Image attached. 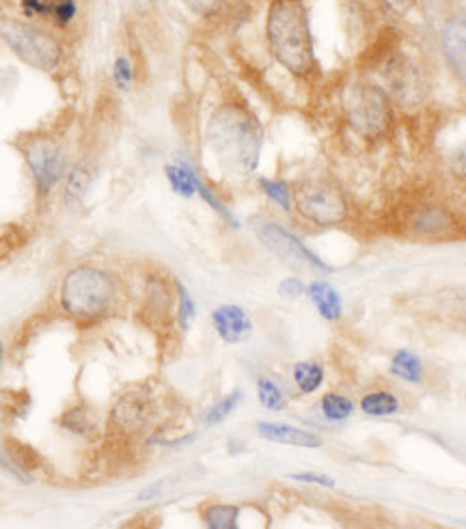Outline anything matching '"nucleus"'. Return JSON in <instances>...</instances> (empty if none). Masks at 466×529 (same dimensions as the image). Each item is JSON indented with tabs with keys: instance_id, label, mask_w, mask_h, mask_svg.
Here are the masks:
<instances>
[{
	"instance_id": "obj_15",
	"label": "nucleus",
	"mask_w": 466,
	"mask_h": 529,
	"mask_svg": "<svg viewBox=\"0 0 466 529\" xmlns=\"http://www.w3.org/2000/svg\"><path fill=\"white\" fill-rule=\"evenodd\" d=\"M164 176H167V182L173 193L179 195L182 199H193L197 195L199 171L190 165L186 158H175V162L164 167Z\"/></svg>"
},
{
	"instance_id": "obj_6",
	"label": "nucleus",
	"mask_w": 466,
	"mask_h": 529,
	"mask_svg": "<svg viewBox=\"0 0 466 529\" xmlns=\"http://www.w3.org/2000/svg\"><path fill=\"white\" fill-rule=\"evenodd\" d=\"M346 115L350 128L363 141L384 139L393 128V104L384 89L375 84H357L346 95Z\"/></svg>"
},
{
	"instance_id": "obj_9",
	"label": "nucleus",
	"mask_w": 466,
	"mask_h": 529,
	"mask_svg": "<svg viewBox=\"0 0 466 529\" xmlns=\"http://www.w3.org/2000/svg\"><path fill=\"white\" fill-rule=\"evenodd\" d=\"M156 415V402L150 389L136 387L125 391L119 400L115 402L113 412H110V426L119 435L132 437L141 435L142 430H147V426L153 421Z\"/></svg>"
},
{
	"instance_id": "obj_19",
	"label": "nucleus",
	"mask_w": 466,
	"mask_h": 529,
	"mask_svg": "<svg viewBox=\"0 0 466 529\" xmlns=\"http://www.w3.org/2000/svg\"><path fill=\"white\" fill-rule=\"evenodd\" d=\"M291 377H294V383L296 387L303 395H311L315 394L317 389L324 385V368H322L317 361H300L294 365V372H291Z\"/></svg>"
},
{
	"instance_id": "obj_35",
	"label": "nucleus",
	"mask_w": 466,
	"mask_h": 529,
	"mask_svg": "<svg viewBox=\"0 0 466 529\" xmlns=\"http://www.w3.org/2000/svg\"><path fill=\"white\" fill-rule=\"evenodd\" d=\"M449 167H452V173L455 178L466 179V145L460 147V150L453 153Z\"/></svg>"
},
{
	"instance_id": "obj_16",
	"label": "nucleus",
	"mask_w": 466,
	"mask_h": 529,
	"mask_svg": "<svg viewBox=\"0 0 466 529\" xmlns=\"http://www.w3.org/2000/svg\"><path fill=\"white\" fill-rule=\"evenodd\" d=\"M173 307V294L168 290V283L164 279L151 277L147 282L145 290V307H142V314L150 316L151 322H164L171 316Z\"/></svg>"
},
{
	"instance_id": "obj_34",
	"label": "nucleus",
	"mask_w": 466,
	"mask_h": 529,
	"mask_svg": "<svg viewBox=\"0 0 466 529\" xmlns=\"http://www.w3.org/2000/svg\"><path fill=\"white\" fill-rule=\"evenodd\" d=\"M306 292V285L296 277H288L279 283V294L285 296V299H298Z\"/></svg>"
},
{
	"instance_id": "obj_36",
	"label": "nucleus",
	"mask_w": 466,
	"mask_h": 529,
	"mask_svg": "<svg viewBox=\"0 0 466 529\" xmlns=\"http://www.w3.org/2000/svg\"><path fill=\"white\" fill-rule=\"evenodd\" d=\"M380 3H383L384 7L389 9L391 13H395V15H406L408 12H410L412 7H415L417 0H380Z\"/></svg>"
},
{
	"instance_id": "obj_2",
	"label": "nucleus",
	"mask_w": 466,
	"mask_h": 529,
	"mask_svg": "<svg viewBox=\"0 0 466 529\" xmlns=\"http://www.w3.org/2000/svg\"><path fill=\"white\" fill-rule=\"evenodd\" d=\"M266 41L272 59L296 78L315 72V46L305 0H270Z\"/></svg>"
},
{
	"instance_id": "obj_20",
	"label": "nucleus",
	"mask_w": 466,
	"mask_h": 529,
	"mask_svg": "<svg viewBox=\"0 0 466 529\" xmlns=\"http://www.w3.org/2000/svg\"><path fill=\"white\" fill-rule=\"evenodd\" d=\"M201 518L210 529H237L240 507L233 504H211L201 512Z\"/></svg>"
},
{
	"instance_id": "obj_30",
	"label": "nucleus",
	"mask_w": 466,
	"mask_h": 529,
	"mask_svg": "<svg viewBox=\"0 0 466 529\" xmlns=\"http://www.w3.org/2000/svg\"><path fill=\"white\" fill-rule=\"evenodd\" d=\"M197 195H199V197H201V199H203V201H205V204H208V205H210V208H211V210H214V212H216V214H219V216H220V219H222V221H227V223H229V225H233V227H237V221H236V216H233V212H231L229 208H227V205H225V204H222V201H220V197H219V195H216V193H214V190H211V188L208 186V184H205V182H203V178H201V176H199V179H197Z\"/></svg>"
},
{
	"instance_id": "obj_1",
	"label": "nucleus",
	"mask_w": 466,
	"mask_h": 529,
	"mask_svg": "<svg viewBox=\"0 0 466 529\" xmlns=\"http://www.w3.org/2000/svg\"><path fill=\"white\" fill-rule=\"evenodd\" d=\"M208 147L227 171L236 176L255 173L262 158L263 128L257 115L240 102L216 106L205 128Z\"/></svg>"
},
{
	"instance_id": "obj_8",
	"label": "nucleus",
	"mask_w": 466,
	"mask_h": 529,
	"mask_svg": "<svg viewBox=\"0 0 466 529\" xmlns=\"http://www.w3.org/2000/svg\"><path fill=\"white\" fill-rule=\"evenodd\" d=\"M253 230H255L259 240L263 242V247L274 257L280 259L285 266L294 268V271L332 273V266H328L324 259L315 256L298 236L291 234L283 225L274 223L270 219H255L253 221Z\"/></svg>"
},
{
	"instance_id": "obj_10",
	"label": "nucleus",
	"mask_w": 466,
	"mask_h": 529,
	"mask_svg": "<svg viewBox=\"0 0 466 529\" xmlns=\"http://www.w3.org/2000/svg\"><path fill=\"white\" fill-rule=\"evenodd\" d=\"M211 325L225 343H242L253 335V320L240 305H220L211 311Z\"/></svg>"
},
{
	"instance_id": "obj_14",
	"label": "nucleus",
	"mask_w": 466,
	"mask_h": 529,
	"mask_svg": "<svg viewBox=\"0 0 466 529\" xmlns=\"http://www.w3.org/2000/svg\"><path fill=\"white\" fill-rule=\"evenodd\" d=\"M306 294H309L311 303L315 305L317 314H320L328 322L341 320L343 316V300L341 294L337 292L328 282H322V279H315L306 285Z\"/></svg>"
},
{
	"instance_id": "obj_22",
	"label": "nucleus",
	"mask_w": 466,
	"mask_h": 529,
	"mask_svg": "<svg viewBox=\"0 0 466 529\" xmlns=\"http://www.w3.org/2000/svg\"><path fill=\"white\" fill-rule=\"evenodd\" d=\"M361 409L369 417H391L400 411V400L391 391H369L361 398Z\"/></svg>"
},
{
	"instance_id": "obj_17",
	"label": "nucleus",
	"mask_w": 466,
	"mask_h": 529,
	"mask_svg": "<svg viewBox=\"0 0 466 529\" xmlns=\"http://www.w3.org/2000/svg\"><path fill=\"white\" fill-rule=\"evenodd\" d=\"M452 214L444 208H438V205H426V208H421L415 214V219H412V230H415V234L426 238L441 236L444 231L452 230Z\"/></svg>"
},
{
	"instance_id": "obj_28",
	"label": "nucleus",
	"mask_w": 466,
	"mask_h": 529,
	"mask_svg": "<svg viewBox=\"0 0 466 529\" xmlns=\"http://www.w3.org/2000/svg\"><path fill=\"white\" fill-rule=\"evenodd\" d=\"M134 81H136V74H134V65H132L130 56L125 55H116L115 61H113V84L119 91L128 93L132 91V87H134Z\"/></svg>"
},
{
	"instance_id": "obj_38",
	"label": "nucleus",
	"mask_w": 466,
	"mask_h": 529,
	"mask_svg": "<svg viewBox=\"0 0 466 529\" xmlns=\"http://www.w3.org/2000/svg\"><path fill=\"white\" fill-rule=\"evenodd\" d=\"M134 3H136V4H139V7H142V4H151V3H153V0H134Z\"/></svg>"
},
{
	"instance_id": "obj_39",
	"label": "nucleus",
	"mask_w": 466,
	"mask_h": 529,
	"mask_svg": "<svg viewBox=\"0 0 466 529\" xmlns=\"http://www.w3.org/2000/svg\"><path fill=\"white\" fill-rule=\"evenodd\" d=\"M3 359H4V346L3 342H0V365H3Z\"/></svg>"
},
{
	"instance_id": "obj_21",
	"label": "nucleus",
	"mask_w": 466,
	"mask_h": 529,
	"mask_svg": "<svg viewBox=\"0 0 466 529\" xmlns=\"http://www.w3.org/2000/svg\"><path fill=\"white\" fill-rule=\"evenodd\" d=\"M391 374H393L395 378L406 380V383H412V385L421 383L423 378L421 359L410 351L395 352V357L391 359Z\"/></svg>"
},
{
	"instance_id": "obj_29",
	"label": "nucleus",
	"mask_w": 466,
	"mask_h": 529,
	"mask_svg": "<svg viewBox=\"0 0 466 529\" xmlns=\"http://www.w3.org/2000/svg\"><path fill=\"white\" fill-rule=\"evenodd\" d=\"M182 4L199 20H219L227 9V0H182Z\"/></svg>"
},
{
	"instance_id": "obj_25",
	"label": "nucleus",
	"mask_w": 466,
	"mask_h": 529,
	"mask_svg": "<svg viewBox=\"0 0 466 529\" xmlns=\"http://www.w3.org/2000/svg\"><path fill=\"white\" fill-rule=\"evenodd\" d=\"M320 411L328 421H346L352 415L354 404L352 400L346 398L341 394H326L320 400Z\"/></svg>"
},
{
	"instance_id": "obj_23",
	"label": "nucleus",
	"mask_w": 466,
	"mask_h": 529,
	"mask_svg": "<svg viewBox=\"0 0 466 529\" xmlns=\"http://www.w3.org/2000/svg\"><path fill=\"white\" fill-rule=\"evenodd\" d=\"M259 188L266 197L272 201L274 205H279L283 212L294 210V188L289 186L285 179H272V178H259L257 179Z\"/></svg>"
},
{
	"instance_id": "obj_5",
	"label": "nucleus",
	"mask_w": 466,
	"mask_h": 529,
	"mask_svg": "<svg viewBox=\"0 0 466 529\" xmlns=\"http://www.w3.org/2000/svg\"><path fill=\"white\" fill-rule=\"evenodd\" d=\"M24 156L30 178H33L37 199H50V195L61 186L70 169V153L65 143L47 134H33L18 145Z\"/></svg>"
},
{
	"instance_id": "obj_32",
	"label": "nucleus",
	"mask_w": 466,
	"mask_h": 529,
	"mask_svg": "<svg viewBox=\"0 0 466 529\" xmlns=\"http://www.w3.org/2000/svg\"><path fill=\"white\" fill-rule=\"evenodd\" d=\"M20 13L30 22L46 24L47 13H50V0H20Z\"/></svg>"
},
{
	"instance_id": "obj_18",
	"label": "nucleus",
	"mask_w": 466,
	"mask_h": 529,
	"mask_svg": "<svg viewBox=\"0 0 466 529\" xmlns=\"http://www.w3.org/2000/svg\"><path fill=\"white\" fill-rule=\"evenodd\" d=\"M81 18V3L78 0H50V13H47V26L55 30H70Z\"/></svg>"
},
{
	"instance_id": "obj_27",
	"label": "nucleus",
	"mask_w": 466,
	"mask_h": 529,
	"mask_svg": "<svg viewBox=\"0 0 466 529\" xmlns=\"http://www.w3.org/2000/svg\"><path fill=\"white\" fill-rule=\"evenodd\" d=\"M240 402H242V391H233V394L225 395V398L216 402V404L211 406L208 412H205L203 423L205 426H219V423L225 421L227 417H229L231 412L237 409V404H240Z\"/></svg>"
},
{
	"instance_id": "obj_11",
	"label": "nucleus",
	"mask_w": 466,
	"mask_h": 529,
	"mask_svg": "<svg viewBox=\"0 0 466 529\" xmlns=\"http://www.w3.org/2000/svg\"><path fill=\"white\" fill-rule=\"evenodd\" d=\"M257 435L266 441L280 443V446H291V447H305V449H317L324 446L320 435L315 432L303 430V428L289 426V423H279V421H259L257 423Z\"/></svg>"
},
{
	"instance_id": "obj_37",
	"label": "nucleus",
	"mask_w": 466,
	"mask_h": 529,
	"mask_svg": "<svg viewBox=\"0 0 466 529\" xmlns=\"http://www.w3.org/2000/svg\"><path fill=\"white\" fill-rule=\"evenodd\" d=\"M160 490H162V482L147 486V489L142 490V493L139 495V499H141V501H151V499H156V497L160 495Z\"/></svg>"
},
{
	"instance_id": "obj_3",
	"label": "nucleus",
	"mask_w": 466,
	"mask_h": 529,
	"mask_svg": "<svg viewBox=\"0 0 466 529\" xmlns=\"http://www.w3.org/2000/svg\"><path fill=\"white\" fill-rule=\"evenodd\" d=\"M61 309L78 325H95L115 309L119 299L115 277L104 268L81 264L61 282Z\"/></svg>"
},
{
	"instance_id": "obj_7",
	"label": "nucleus",
	"mask_w": 466,
	"mask_h": 529,
	"mask_svg": "<svg viewBox=\"0 0 466 529\" xmlns=\"http://www.w3.org/2000/svg\"><path fill=\"white\" fill-rule=\"evenodd\" d=\"M294 210L306 223L322 227V230L343 225L350 214L346 195L328 179L300 182L294 188Z\"/></svg>"
},
{
	"instance_id": "obj_24",
	"label": "nucleus",
	"mask_w": 466,
	"mask_h": 529,
	"mask_svg": "<svg viewBox=\"0 0 466 529\" xmlns=\"http://www.w3.org/2000/svg\"><path fill=\"white\" fill-rule=\"evenodd\" d=\"M61 426L65 428V430L73 432V435H93L95 428H98V423H95V417L93 412L87 409V406L78 404V406H72V409H67L63 412L61 417Z\"/></svg>"
},
{
	"instance_id": "obj_31",
	"label": "nucleus",
	"mask_w": 466,
	"mask_h": 529,
	"mask_svg": "<svg viewBox=\"0 0 466 529\" xmlns=\"http://www.w3.org/2000/svg\"><path fill=\"white\" fill-rule=\"evenodd\" d=\"M175 288H177V322L179 326H182L184 331L188 329L190 322L194 320V314H197V307H194V300L193 296L186 288H184L182 283H175Z\"/></svg>"
},
{
	"instance_id": "obj_33",
	"label": "nucleus",
	"mask_w": 466,
	"mask_h": 529,
	"mask_svg": "<svg viewBox=\"0 0 466 529\" xmlns=\"http://www.w3.org/2000/svg\"><path fill=\"white\" fill-rule=\"evenodd\" d=\"M289 480L300 484H309V486H322V489H332L337 482L331 478V475L324 473H314V471H303V473H289Z\"/></svg>"
},
{
	"instance_id": "obj_26",
	"label": "nucleus",
	"mask_w": 466,
	"mask_h": 529,
	"mask_svg": "<svg viewBox=\"0 0 466 529\" xmlns=\"http://www.w3.org/2000/svg\"><path fill=\"white\" fill-rule=\"evenodd\" d=\"M257 398H259V404H262L263 409H268L272 412L283 411L285 404H288L283 389H280L272 378H266V377H262L257 380Z\"/></svg>"
},
{
	"instance_id": "obj_4",
	"label": "nucleus",
	"mask_w": 466,
	"mask_h": 529,
	"mask_svg": "<svg viewBox=\"0 0 466 529\" xmlns=\"http://www.w3.org/2000/svg\"><path fill=\"white\" fill-rule=\"evenodd\" d=\"M0 39L20 61L37 72L52 74L65 61V44L47 24L9 18L0 24Z\"/></svg>"
},
{
	"instance_id": "obj_13",
	"label": "nucleus",
	"mask_w": 466,
	"mask_h": 529,
	"mask_svg": "<svg viewBox=\"0 0 466 529\" xmlns=\"http://www.w3.org/2000/svg\"><path fill=\"white\" fill-rule=\"evenodd\" d=\"M443 48L455 70L466 74V13L455 15L444 24Z\"/></svg>"
},
{
	"instance_id": "obj_12",
	"label": "nucleus",
	"mask_w": 466,
	"mask_h": 529,
	"mask_svg": "<svg viewBox=\"0 0 466 529\" xmlns=\"http://www.w3.org/2000/svg\"><path fill=\"white\" fill-rule=\"evenodd\" d=\"M95 178V171L91 162L87 158H81L73 165H70L65 173V179H63V201L67 205H78L84 199V195L89 193Z\"/></svg>"
}]
</instances>
